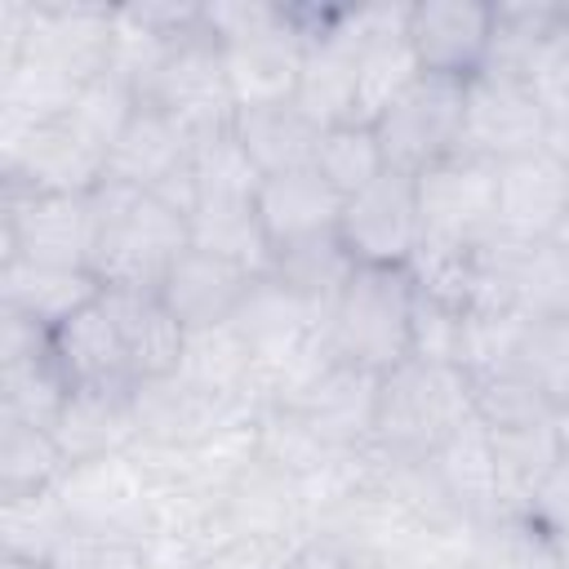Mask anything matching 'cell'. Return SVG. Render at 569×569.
<instances>
[{"instance_id":"9","label":"cell","mask_w":569,"mask_h":569,"mask_svg":"<svg viewBox=\"0 0 569 569\" xmlns=\"http://www.w3.org/2000/svg\"><path fill=\"white\" fill-rule=\"evenodd\" d=\"M551 142V120L533 93L529 80L520 76H498V71H476L462 89V138L458 151L502 164L511 156H525L533 147Z\"/></svg>"},{"instance_id":"8","label":"cell","mask_w":569,"mask_h":569,"mask_svg":"<svg viewBox=\"0 0 569 569\" xmlns=\"http://www.w3.org/2000/svg\"><path fill=\"white\" fill-rule=\"evenodd\" d=\"M462 89H467V80L418 76L391 102V111L373 124L382 160H387L391 173L418 178L422 169H431V164H440L445 156L458 151V138H462Z\"/></svg>"},{"instance_id":"41","label":"cell","mask_w":569,"mask_h":569,"mask_svg":"<svg viewBox=\"0 0 569 569\" xmlns=\"http://www.w3.org/2000/svg\"><path fill=\"white\" fill-rule=\"evenodd\" d=\"M516 311L525 320H569V244H529L516 276Z\"/></svg>"},{"instance_id":"3","label":"cell","mask_w":569,"mask_h":569,"mask_svg":"<svg viewBox=\"0 0 569 569\" xmlns=\"http://www.w3.org/2000/svg\"><path fill=\"white\" fill-rule=\"evenodd\" d=\"M471 418V378L458 365L400 360L378 382L373 445L387 458L427 462Z\"/></svg>"},{"instance_id":"5","label":"cell","mask_w":569,"mask_h":569,"mask_svg":"<svg viewBox=\"0 0 569 569\" xmlns=\"http://www.w3.org/2000/svg\"><path fill=\"white\" fill-rule=\"evenodd\" d=\"M142 102L156 107V111H164L169 120H178L196 142L200 138L231 133L240 107L231 98L222 44L213 40V31L204 22L196 31H187L160 58V67L142 84Z\"/></svg>"},{"instance_id":"50","label":"cell","mask_w":569,"mask_h":569,"mask_svg":"<svg viewBox=\"0 0 569 569\" xmlns=\"http://www.w3.org/2000/svg\"><path fill=\"white\" fill-rule=\"evenodd\" d=\"M551 547H556V560H560V569H569V533L551 538Z\"/></svg>"},{"instance_id":"39","label":"cell","mask_w":569,"mask_h":569,"mask_svg":"<svg viewBox=\"0 0 569 569\" xmlns=\"http://www.w3.org/2000/svg\"><path fill=\"white\" fill-rule=\"evenodd\" d=\"M249 373H253V356H249V347L240 342V333L231 325L187 333L178 378H187L191 387L231 400L240 391V382H249Z\"/></svg>"},{"instance_id":"29","label":"cell","mask_w":569,"mask_h":569,"mask_svg":"<svg viewBox=\"0 0 569 569\" xmlns=\"http://www.w3.org/2000/svg\"><path fill=\"white\" fill-rule=\"evenodd\" d=\"M80 98V80L62 67L22 53L0 67V129H31L44 120H62Z\"/></svg>"},{"instance_id":"16","label":"cell","mask_w":569,"mask_h":569,"mask_svg":"<svg viewBox=\"0 0 569 569\" xmlns=\"http://www.w3.org/2000/svg\"><path fill=\"white\" fill-rule=\"evenodd\" d=\"M22 53L53 62L84 84L111 67L116 9L111 4H31Z\"/></svg>"},{"instance_id":"40","label":"cell","mask_w":569,"mask_h":569,"mask_svg":"<svg viewBox=\"0 0 569 569\" xmlns=\"http://www.w3.org/2000/svg\"><path fill=\"white\" fill-rule=\"evenodd\" d=\"M311 169H316L342 200H351L356 191H365L369 182H378V178L387 173V160H382L378 133H373L369 124H338V129H325Z\"/></svg>"},{"instance_id":"47","label":"cell","mask_w":569,"mask_h":569,"mask_svg":"<svg viewBox=\"0 0 569 569\" xmlns=\"http://www.w3.org/2000/svg\"><path fill=\"white\" fill-rule=\"evenodd\" d=\"M520 516H525L538 533H547V538L569 533V453H560V458L547 467V476L533 485V493H529V502H525Z\"/></svg>"},{"instance_id":"13","label":"cell","mask_w":569,"mask_h":569,"mask_svg":"<svg viewBox=\"0 0 569 569\" xmlns=\"http://www.w3.org/2000/svg\"><path fill=\"white\" fill-rule=\"evenodd\" d=\"M53 493H58L71 529L147 533V520H151L147 480H142V467H133L124 453L76 462Z\"/></svg>"},{"instance_id":"7","label":"cell","mask_w":569,"mask_h":569,"mask_svg":"<svg viewBox=\"0 0 569 569\" xmlns=\"http://www.w3.org/2000/svg\"><path fill=\"white\" fill-rule=\"evenodd\" d=\"M422 244L476 249L498 231V164L476 156H445L413 178Z\"/></svg>"},{"instance_id":"28","label":"cell","mask_w":569,"mask_h":569,"mask_svg":"<svg viewBox=\"0 0 569 569\" xmlns=\"http://www.w3.org/2000/svg\"><path fill=\"white\" fill-rule=\"evenodd\" d=\"M351 276H356V258L347 253L338 231L284 244V249H276V262H271V280L284 284L298 302H307L320 320L338 302V293L347 289Z\"/></svg>"},{"instance_id":"45","label":"cell","mask_w":569,"mask_h":569,"mask_svg":"<svg viewBox=\"0 0 569 569\" xmlns=\"http://www.w3.org/2000/svg\"><path fill=\"white\" fill-rule=\"evenodd\" d=\"M529 84L551 120V133L556 129H569V9L560 18V27L542 40L533 67H529Z\"/></svg>"},{"instance_id":"11","label":"cell","mask_w":569,"mask_h":569,"mask_svg":"<svg viewBox=\"0 0 569 569\" xmlns=\"http://www.w3.org/2000/svg\"><path fill=\"white\" fill-rule=\"evenodd\" d=\"M338 236L356 267H409L422 244L418 187L409 173H382L342 204Z\"/></svg>"},{"instance_id":"27","label":"cell","mask_w":569,"mask_h":569,"mask_svg":"<svg viewBox=\"0 0 569 569\" xmlns=\"http://www.w3.org/2000/svg\"><path fill=\"white\" fill-rule=\"evenodd\" d=\"M53 360L71 387H138L124 360L120 329L102 298L53 329Z\"/></svg>"},{"instance_id":"15","label":"cell","mask_w":569,"mask_h":569,"mask_svg":"<svg viewBox=\"0 0 569 569\" xmlns=\"http://www.w3.org/2000/svg\"><path fill=\"white\" fill-rule=\"evenodd\" d=\"M378 382L382 373L356 369V365H329L316 382H307L289 405V413H298L307 422V431L325 445V449H356L365 440H373V413H378Z\"/></svg>"},{"instance_id":"26","label":"cell","mask_w":569,"mask_h":569,"mask_svg":"<svg viewBox=\"0 0 569 569\" xmlns=\"http://www.w3.org/2000/svg\"><path fill=\"white\" fill-rule=\"evenodd\" d=\"M231 133L240 138V147L249 151V160L258 164L262 178L311 169L316 151H320V138H325V129L298 102L244 107V111H236Z\"/></svg>"},{"instance_id":"20","label":"cell","mask_w":569,"mask_h":569,"mask_svg":"<svg viewBox=\"0 0 569 569\" xmlns=\"http://www.w3.org/2000/svg\"><path fill=\"white\" fill-rule=\"evenodd\" d=\"M98 298H102V284L93 271L44 267L31 258H0V307L31 316L49 333L62 329L71 316H80Z\"/></svg>"},{"instance_id":"14","label":"cell","mask_w":569,"mask_h":569,"mask_svg":"<svg viewBox=\"0 0 569 569\" xmlns=\"http://www.w3.org/2000/svg\"><path fill=\"white\" fill-rule=\"evenodd\" d=\"M493 4L480 0H418L409 9V44L422 76L471 80L489 58Z\"/></svg>"},{"instance_id":"49","label":"cell","mask_w":569,"mask_h":569,"mask_svg":"<svg viewBox=\"0 0 569 569\" xmlns=\"http://www.w3.org/2000/svg\"><path fill=\"white\" fill-rule=\"evenodd\" d=\"M556 440H560V453H569V400L556 409Z\"/></svg>"},{"instance_id":"37","label":"cell","mask_w":569,"mask_h":569,"mask_svg":"<svg viewBox=\"0 0 569 569\" xmlns=\"http://www.w3.org/2000/svg\"><path fill=\"white\" fill-rule=\"evenodd\" d=\"M191 173H196V204H244L258 200L262 187V173L236 133L200 138L191 156Z\"/></svg>"},{"instance_id":"34","label":"cell","mask_w":569,"mask_h":569,"mask_svg":"<svg viewBox=\"0 0 569 569\" xmlns=\"http://www.w3.org/2000/svg\"><path fill=\"white\" fill-rule=\"evenodd\" d=\"M565 4H547V0H520V4H493V36H489V58L480 71H498V76H520L529 80V67L542 49V40L560 27Z\"/></svg>"},{"instance_id":"48","label":"cell","mask_w":569,"mask_h":569,"mask_svg":"<svg viewBox=\"0 0 569 569\" xmlns=\"http://www.w3.org/2000/svg\"><path fill=\"white\" fill-rule=\"evenodd\" d=\"M289 569H356V560L338 547V542H302L289 560Z\"/></svg>"},{"instance_id":"43","label":"cell","mask_w":569,"mask_h":569,"mask_svg":"<svg viewBox=\"0 0 569 569\" xmlns=\"http://www.w3.org/2000/svg\"><path fill=\"white\" fill-rule=\"evenodd\" d=\"M485 538H480V556L476 569H560L556 547L547 533H538L525 516H498L485 520Z\"/></svg>"},{"instance_id":"52","label":"cell","mask_w":569,"mask_h":569,"mask_svg":"<svg viewBox=\"0 0 569 569\" xmlns=\"http://www.w3.org/2000/svg\"><path fill=\"white\" fill-rule=\"evenodd\" d=\"M0 569H36V565H27V560H13V556H4V560H0Z\"/></svg>"},{"instance_id":"30","label":"cell","mask_w":569,"mask_h":569,"mask_svg":"<svg viewBox=\"0 0 569 569\" xmlns=\"http://www.w3.org/2000/svg\"><path fill=\"white\" fill-rule=\"evenodd\" d=\"M191 222V249H204L213 258H227L253 276H271V262H276V249L262 231V218H258V200H244V204H196V213L187 218Z\"/></svg>"},{"instance_id":"22","label":"cell","mask_w":569,"mask_h":569,"mask_svg":"<svg viewBox=\"0 0 569 569\" xmlns=\"http://www.w3.org/2000/svg\"><path fill=\"white\" fill-rule=\"evenodd\" d=\"M53 436H58L62 453L71 458V467L124 453L138 440L133 387H71Z\"/></svg>"},{"instance_id":"2","label":"cell","mask_w":569,"mask_h":569,"mask_svg":"<svg viewBox=\"0 0 569 569\" xmlns=\"http://www.w3.org/2000/svg\"><path fill=\"white\" fill-rule=\"evenodd\" d=\"M98 204V240L89 271L102 289H147L156 293L169 276V267L191 249V222L187 213L169 209L151 191L124 187L102 178L93 191Z\"/></svg>"},{"instance_id":"6","label":"cell","mask_w":569,"mask_h":569,"mask_svg":"<svg viewBox=\"0 0 569 569\" xmlns=\"http://www.w3.org/2000/svg\"><path fill=\"white\" fill-rule=\"evenodd\" d=\"M0 178L4 191L89 196L107 178V151L67 116L31 129H0Z\"/></svg>"},{"instance_id":"24","label":"cell","mask_w":569,"mask_h":569,"mask_svg":"<svg viewBox=\"0 0 569 569\" xmlns=\"http://www.w3.org/2000/svg\"><path fill=\"white\" fill-rule=\"evenodd\" d=\"M342 204L347 200L316 169L276 173V178H262V187H258V218H262V231H267L271 249L338 231Z\"/></svg>"},{"instance_id":"46","label":"cell","mask_w":569,"mask_h":569,"mask_svg":"<svg viewBox=\"0 0 569 569\" xmlns=\"http://www.w3.org/2000/svg\"><path fill=\"white\" fill-rule=\"evenodd\" d=\"M298 547L280 542L276 529H236L222 547H213L196 569H289Z\"/></svg>"},{"instance_id":"25","label":"cell","mask_w":569,"mask_h":569,"mask_svg":"<svg viewBox=\"0 0 569 569\" xmlns=\"http://www.w3.org/2000/svg\"><path fill=\"white\" fill-rule=\"evenodd\" d=\"M196 156V138L169 120L156 107H138V116L129 120V129L120 133V142L107 156V178L138 187V191H156L164 178H173L178 169H187Z\"/></svg>"},{"instance_id":"31","label":"cell","mask_w":569,"mask_h":569,"mask_svg":"<svg viewBox=\"0 0 569 569\" xmlns=\"http://www.w3.org/2000/svg\"><path fill=\"white\" fill-rule=\"evenodd\" d=\"M67 471H71V458L62 453L53 431L0 418V498L49 493L62 485Z\"/></svg>"},{"instance_id":"32","label":"cell","mask_w":569,"mask_h":569,"mask_svg":"<svg viewBox=\"0 0 569 569\" xmlns=\"http://www.w3.org/2000/svg\"><path fill=\"white\" fill-rule=\"evenodd\" d=\"M67 396H71V382L58 369L53 351L0 365V418L53 431L58 418H62Z\"/></svg>"},{"instance_id":"53","label":"cell","mask_w":569,"mask_h":569,"mask_svg":"<svg viewBox=\"0 0 569 569\" xmlns=\"http://www.w3.org/2000/svg\"><path fill=\"white\" fill-rule=\"evenodd\" d=\"M40 569H53V565H40Z\"/></svg>"},{"instance_id":"4","label":"cell","mask_w":569,"mask_h":569,"mask_svg":"<svg viewBox=\"0 0 569 569\" xmlns=\"http://www.w3.org/2000/svg\"><path fill=\"white\" fill-rule=\"evenodd\" d=\"M413 280L405 267H356L338 302L325 311L320 333L338 365L387 373L409 360Z\"/></svg>"},{"instance_id":"1","label":"cell","mask_w":569,"mask_h":569,"mask_svg":"<svg viewBox=\"0 0 569 569\" xmlns=\"http://www.w3.org/2000/svg\"><path fill=\"white\" fill-rule=\"evenodd\" d=\"M204 27L222 44L231 98L240 111L293 102L302 62H307V31L298 27L289 4L218 0V4H204Z\"/></svg>"},{"instance_id":"36","label":"cell","mask_w":569,"mask_h":569,"mask_svg":"<svg viewBox=\"0 0 569 569\" xmlns=\"http://www.w3.org/2000/svg\"><path fill=\"white\" fill-rule=\"evenodd\" d=\"M489 436H493V458H498L502 516H520L529 493H533V485L560 458L556 422L551 427H533V431H489Z\"/></svg>"},{"instance_id":"23","label":"cell","mask_w":569,"mask_h":569,"mask_svg":"<svg viewBox=\"0 0 569 569\" xmlns=\"http://www.w3.org/2000/svg\"><path fill=\"white\" fill-rule=\"evenodd\" d=\"M231 329H236L240 342L249 347L253 369L267 365V369L276 373L298 347H307V342L316 338L320 316H316L307 302H298L284 284H276L271 276H262V280H253V289H249L244 307L236 311Z\"/></svg>"},{"instance_id":"35","label":"cell","mask_w":569,"mask_h":569,"mask_svg":"<svg viewBox=\"0 0 569 569\" xmlns=\"http://www.w3.org/2000/svg\"><path fill=\"white\" fill-rule=\"evenodd\" d=\"M471 378V413L489 431H533L556 422V400H547L529 378L516 369L467 373Z\"/></svg>"},{"instance_id":"51","label":"cell","mask_w":569,"mask_h":569,"mask_svg":"<svg viewBox=\"0 0 569 569\" xmlns=\"http://www.w3.org/2000/svg\"><path fill=\"white\" fill-rule=\"evenodd\" d=\"M551 147H556V151L565 156V164H569V129H556V133H551Z\"/></svg>"},{"instance_id":"17","label":"cell","mask_w":569,"mask_h":569,"mask_svg":"<svg viewBox=\"0 0 569 569\" xmlns=\"http://www.w3.org/2000/svg\"><path fill=\"white\" fill-rule=\"evenodd\" d=\"M253 280H262V276H253V271H244L227 258H213L204 249H187L169 267V276L156 293L187 333H200V329L231 325L236 311L244 307Z\"/></svg>"},{"instance_id":"18","label":"cell","mask_w":569,"mask_h":569,"mask_svg":"<svg viewBox=\"0 0 569 569\" xmlns=\"http://www.w3.org/2000/svg\"><path fill=\"white\" fill-rule=\"evenodd\" d=\"M227 396L200 391L187 378L169 373L156 382L133 387V418H138V440H151L160 449H196L209 436H218Z\"/></svg>"},{"instance_id":"44","label":"cell","mask_w":569,"mask_h":569,"mask_svg":"<svg viewBox=\"0 0 569 569\" xmlns=\"http://www.w3.org/2000/svg\"><path fill=\"white\" fill-rule=\"evenodd\" d=\"M462 333L467 311H453L445 302H431L413 293V320H409V356L431 365H458L462 369Z\"/></svg>"},{"instance_id":"42","label":"cell","mask_w":569,"mask_h":569,"mask_svg":"<svg viewBox=\"0 0 569 569\" xmlns=\"http://www.w3.org/2000/svg\"><path fill=\"white\" fill-rule=\"evenodd\" d=\"M507 369L529 378L560 409L569 400V320H525Z\"/></svg>"},{"instance_id":"19","label":"cell","mask_w":569,"mask_h":569,"mask_svg":"<svg viewBox=\"0 0 569 569\" xmlns=\"http://www.w3.org/2000/svg\"><path fill=\"white\" fill-rule=\"evenodd\" d=\"M102 302H107V311H111V320L120 329L133 382H156V378L178 373L182 347H187V329L173 320V311L160 302V293L102 289Z\"/></svg>"},{"instance_id":"10","label":"cell","mask_w":569,"mask_h":569,"mask_svg":"<svg viewBox=\"0 0 569 569\" xmlns=\"http://www.w3.org/2000/svg\"><path fill=\"white\" fill-rule=\"evenodd\" d=\"M98 240V204L89 196H36L4 191L0 213V258H31L44 267L89 271Z\"/></svg>"},{"instance_id":"12","label":"cell","mask_w":569,"mask_h":569,"mask_svg":"<svg viewBox=\"0 0 569 569\" xmlns=\"http://www.w3.org/2000/svg\"><path fill=\"white\" fill-rule=\"evenodd\" d=\"M569 218V164L547 142L498 164V236L520 244L556 240Z\"/></svg>"},{"instance_id":"33","label":"cell","mask_w":569,"mask_h":569,"mask_svg":"<svg viewBox=\"0 0 569 569\" xmlns=\"http://www.w3.org/2000/svg\"><path fill=\"white\" fill-rule=\"evenodd\" d=\"M71 533V520L58 502V493H27V498H0V542L4 556L27 565H53L62 542Z\"/></svg>"},{"instance_id":"21","label":"cell","mask_w":569,"mask_h":569,"mask_svg":"<svg viewBox=\"0 0 569 569\" xmlns=\"http://www.w3.org/2000/svg\"><path fill=\"white\" fill-rule=\"evenodd\" d=\"M431 471L449 498V507L476 525L502 516V493H498V458H493V436L489 427L471 413L431 458Z\"/></svg>"},{"instance_id":"38","label":"cell","mask_w":569,"mask_h":569,"mask_svg":"<svg viewBox=\"0 0 569 569\" xmlns=\"http://www.w3.org/2000/svg\"><path fill=\"white\" fill-rule=\"evenodd\" d=\"M138 107H142L138 84H133L124 71L107 67V71H98L93 80L80 84V98L71 102L67 120L111 156V147L120 142V133L129 129V120L138 116Z\"/></svg>"}]
</instances>
